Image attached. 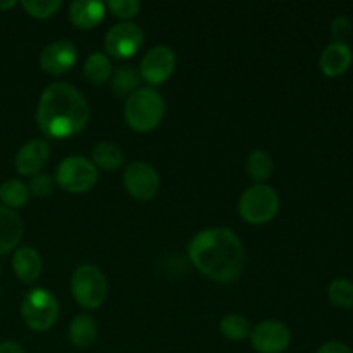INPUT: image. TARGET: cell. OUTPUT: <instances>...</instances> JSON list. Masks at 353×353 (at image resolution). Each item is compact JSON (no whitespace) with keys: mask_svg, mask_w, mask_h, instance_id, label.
I'll use <instances>...</instances> for the list:
<instances>
[{"mask_svg":"<svg viewBox=\"0 0 353 353\" xmlns=\"http://www.w3.org/2000/svg\"><path fill=\"white\" fill-rule=\"evenodd\" d=\"M90 103L79 90L68 83H52L41 92L37 107V126L54 140L78 134L90 121Z\"/></svg>","mask_w":353,"mask_h":353,"instance_id":"2","label":"cell"},{"mask_svg":"<svg viewBox=\"0 0 353 353\" xmlns=\"http://www.w3.org/2000/svg\"><path fill=\"white\" fill-rule=\"evenodd\" d=\"M165 114V102L154 88H138L128 97L124 103V119L131 130L148 133L162 123Z\"/></svg>","mask_w":353,"mask_h":353,"instance_id":"3","label":"cell"},{"mask_svg":"<svg viewBox=\"0 0 353 353\" xmlns=\"http://www.w3.org/2000/svg\"><path fill=\"white\" fill-rule=\"evenodd\" d=\"M353 62L352 47L343 41H331L323 50L319 59V68L327 78H338L350 69Z\"/></svg>","mask_w":353,"mask_h":353,"instance_id":"14","label":"cell"},{"mask_svg":"<svg viewBox=\"0 0 353 353\" xmlns=\"http://www.w3.org/2000/svg\"><path fill=\"white\" fill-rule=\"evenodd\" d=\"M123 181L126 192L134 200H140V202L152 200L159 193V188H161V179H159L157 171L148 162L141 161L131 162L124 169Z\"/></svg>","mask_w":353,"mask_h":353,"instance_id":"9","label":"cell"},{"mask_svg":"<svg viewBox=\"0 0 353 353\" xmlns=\"http://www.w3.org/2000/svg\"><path fill=\"white\" fill-rule=\"evenodd\" d=\"M12 269L17 279L26 285L37 281L41 274V257L34 248L21 247L16 248L12 255Z\"/></svg>","mask_w":353,"mask_h":353,"instance_id":"17","label":"cell"},{"mask_svg":"<svg viewBox=\"0 0 353 353\" xmlns=\"http://www.w3.org/2000/svg\"><path fill=\"white\" fill-rule=\"evenodd\" d=\"M76 61H78V48L68 40H57L54 43H48L38 57L40 68L52 76L68 72L76 64Z\"/></svg>","mask_w":353,"mask_h":353,"instance_id":"12","label":"cell"},{"mask_svg":"<svg viewBox=\"0 0 353 353\" xmlns=\"http://www.w3.org/2000/svg\"><path fill=\"white\" fill-rule=\"evenodd\" d=\"M93 164L97 169L103 171H117L124 164V154L121 147H117L112 141H100L93 147L92 152Z\"/></svg>","mask_w":353,"mask_h":353,"instance_id":"20","label":"cell"},{"mask_svg":"<svg viewBox=\"0 0 353 353\" xmlns=\"http://www.w3.org/2000/svg\"><path fill=\"white\" fill-rule=\"evenodd\" d=\"M83 74L92 85L97 86L109 81L110 76H112V62H110L109 55L103 54V52L90 54L83 64Z\"/></svg>","mask_w":353,"mask_h":353,"instance_id":"19","label":"cell"},{"mask_svg":"<svg viewBox=\"0 0 353 353\" xmlns=\"http://www.w3.org/2000/svg\"><path fill=\"white\" fill-rule=\"evenodd\" d=\"M188 255L196 271L216 283H233L245 268V248L234 231L209 228L192 238Z\"/></svg>","mask_w":353,"mask_h":353,"instance_id":"1","label":"cell"},{"mask_svg":"<svg viewBox=\"0 0 353 353\" xmlns=\"http://www.w3.org/2000/svg\"><path fill=\"white\" fill-rule=\"evenodd\" d=\"M176 69V54L168 45H157L150 48L140 65L141 79L148 85H162L172 76Z\"/></svg>","mask_w":353,"mask_h":353,"instance_id":"11","label":"cell"},{"mask_svg":"<svg viewBox=\"0 0 353 353\" xmlns=\"http://www.w3.org/2000/svg\"><path fill=\"white\" fill-rule=\"evenodd\" d=\"M221 334L230 341H241L247 336H250V323L241 314H228L221 319L219 324Z\"/></svg>","mask_w":353,"mask_h":353,"instance_id":"24","label":"cell"},{"mask_svg":"<svg viewBox=\"0 0 353 353\" xmlns=\"http://www.w3.org/2000/svg\"><path fill=\"white\" fill-rule=\"evenodd\" d=\"M105 3L99 0H74L69 6V19L79 30H92L102 23Z\"/></svg>","mask_w":353,"mask_h":353,"instance_id":"16","label":"cell"},{"mask_svg":"<svg viewBox=\"0 0 353 353\" xmlns=\"http://www.w3.org/2000/svg\"><path fill=\"white\" fill-rule=\"evenodd\" d=\"M0 353H26L16 341H2L0 343Z\"/></svg>","mask_w":353,"mask_h":353,"instance_id":"31","label":"cell"},{"mask_svg":"<svg viewBox=\"0 0 353 353\" xmlns=\"http://www.w3.org/2000/svg\"><path fill=\"white\" fill-rule=\"evenodd\" d=\"M16 6H17L16 0H7V2H0V9H2V10L12 9V7H16Z\"/></svg>","mask_w":353,"mask_h":353,"instance_id":"32","label":"cell"},{"mask_svg":"<svg viewBox=\"0 0 353 353\" xmlns=\"http://www.w3.org/2000/svg\"><path fill=\"white\" fill-rule=\"evenodd\" d=\"M99 336V327L93 317L88 314H79L72 319L69 326V341L76 348H90L97 341Z\"/></svg>","mask_w":353,"mask_h":353,"instance_id":"18","label":"cell"},{"mask_svg":"<svg viewBox=\"0 0 353 353\" xmlns=\"http://www.w3.org/2000/svg\"><path fill=\"white\" fill-rule=\"evenodd\" d=\"M30 188L21 179H7L0 185V202L7 209H21L30 202Z\"/></svg>","mask_w":353,"mask_h":353,"instance_id":"22","label":"cell"},{"mask_svg":"<svg viewBox=\"0 0 353 353\" xmlns=\"http://www.w3.org/2000/svg\"><path fill=\"white\" fill-rule=\"evenodd\" d=\"M71 292L83 309L95 310L107 299V279L97 265H79L71 278Z\"/></svg>","mask_w":353,"mask_h":353,"instance_id":"7","label":"cell"},{"mask_svg":"<svg viewBox=\"0 0 353 353\" xmlns=\"http://www.w3.org/2000/svg\"><path fill=\"white\" fill-rule=\"evenodd\" d=\"M316 353H353V350L341 341H327V343L321 345Z\"/></svg>","mask_w":353,"mask_h":353,"instance_id":"30","label":"cell"},{"mask_svg":"<svg viewBox=\"0 0 353 353\" xmlns=\"http://www.w3.org/2000/svg\"><path fill=\"white\" fill-rule=\"evenodd\" d=\"M245 169H247V174L255 183H265L271 178L272 171H274V162H272V157L268 152L257 148V150L248 155Z\"/></svg>","mask_w":353,"mask_h":353,"instance_id":"23","label":"cell"},{"mask_svg":"<svg viewBox=\"0 0 353 353\" xmlns=\"http://www.w3.org/2000/svg\"><path fill=\"white\" fill-rule=\"evenodd\" d=\"M24 324L37 333L48 331L59 317V302L54 293L45 288H34L24 295L21 303Z\"/></svg>","mask_w":353,"mask_h":353,"instance_id":"5","label":"cell"},{"mask_svg":"<svg viewBox=\"0 0 353 353\" xmlns=\"http://www.w3.org/2000/svg\"><path fill=\"white\" fill-rule=\"evenodd\" d=\"M55 183L68 193H86L99 181V169L90 159L83 155H71L62 159L55 169Z\"/></svg>","mask_w":353,"mask_h":353,"instance_id":"6","label":"cell"},{"mask_svg":"<svg viewBox=\"0 0 353 353\" xmlns=\"http://www.w3.org/2000/svg\"><path fill=\"white\" fill-rule=\"evenodd\" d=\"M23 221L12 209L0 205V255H7L16 250L23 238Z\"/></svg>","mask_w":353,"mask_h":353,"instance_id":"15","label":"cell"},{"mask_svg":"<svg viewBox=\"0 0 353 353\" xmlns=\"http://www.w3.org/2000/svg\"><path fill=\"white\" fill-rule=\"evenodd\" d=\"M143 30L138 24L124 21V23L114 24L105 34L103 47L107 55L114 59H130L138 54L143 45Z\"/></svg>","mask_w":353,"mask_h":353,"instance_id":"8","label":"cell"},{"mask_svg":"<svg viewBox=\"0 0 353 353\" xmlns=\"http://www.w3.org/2000/svg\"><path fill=\"white\" fill-rule=\"evenodd\" d=\"M250 343L257 353H283L292 343V333L279 321H264L250 331Z\"/></svg>","mask_w":353,"mask_h":353,"instance_id":"10","label":"cell"},{"mask_svg":"<svg viewBox=\"0 0 353 353\" xmlns=\"http://www.w3.org/2000/svg\"><path fill=\"white\" fill-rule=\"evenodd\" d=\"M23 9L34 19H48L62 7L61 0H23Z\"/></svg>","mask_w":353,"mask_h":353,"instance_id":"26","label":"cell"},{"mask_svg":"<svg viewBox=\"0 0 353 353\" xmlns=\"http://www.w3.org/2000/svg\"><path fill=\"white\" fill-rule=\"evenodd\" d=\"M50 159V145L45 140H30L19 148L16 155V171L21 176H37Z\"/></svg>","mask_w":353,"mask_h":353,"instance_id":"13","label":"cell"},{"mask_svg":"<svg viewBox=\"0 0 353 353\" xmlns=\"http://www.w3.org/2000/svg\"><path fill=\"white\" fill-rule=\"evenodd\" d=\"M279 196L274 188L265 183H255L254 186L245 190L238 202V212L241 219L248 224H268L278 216Z\"/></svg>","mask_w":353,"mask_h":353,"instance_id":"4","label":"cell"},{"mask_svg":"<svg viewBox=\"0 0 353 353\" xmlns=\"http://www.w3.org/2000/svg\"><path fill=\"white\" fill-rule=\"evenodd\" d=\"M28 188H30V193L34 196H48L54 193V188H55V179L52 178V176L48 174H37L31 178L30 185H28Z\"/></svg>","mask_w":353,"mask_h":353,"instance_id":"28","label":"cell"},{"mask_svg":"<svg viewBox=\"0 0 353 353\" xmlns=\"http://www.w3.org/2000/svg\"><path fill=\"white\" fill-rule=\"evenodd\" d=\"M105 9H109L112 16L119 19H131L140 12L141 6L138 0H109L105 3Z\"/></svg>","mask_w":353,"mask_h":353,"instance_id":"27","label":"cell"},{"mask_svg":"<svg viewBox=\"0 0 353 353\" xmlns=\"http://www.w3.org/2000/svg\"><path fill=\"white\" fill-rule=\"evenodd\" d=\"M352 33V21L347 16H338L336 19L331 23V37L333 41H343L347 40V37H350Z\"/></svg>","mask_w":353,"mask_h":353,"instance_id":"29","label":"cell"},{"mask_svg":"<svg viewBox=\"0 0 353 353\" xmlns=\"http://www.w3.org/2000/svg\"><path fill=\"white\" fill-rule=\"evenodd\" d=\"M327 296L331 303L340 309H353V283L350 279L338 278L327 286Z\"/></svg>","mask_w":353,"mask_h":353,"instance_id":"25","label":"cell"},{"mask_svg":"<svg viewBox=\"0 0 353 353\" xmlns=\"http://www.w3.org/2000/svg\"><path fill=\"white\" fill-rule=\"evenodd\" d=\"M140 72L133 65H121L110 76V88L116 97H130L140 85Z\"/></svg>","mask_w":353,"mask_h":353,"instance_id":"21","label":"cell"}]
</instances>
